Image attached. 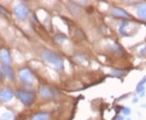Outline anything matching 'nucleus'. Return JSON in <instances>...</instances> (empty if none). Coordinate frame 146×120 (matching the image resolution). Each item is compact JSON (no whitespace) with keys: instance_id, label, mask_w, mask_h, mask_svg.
I'll list each match as a JSON object with an SVG mask.
<instances>
[{"instance_id":"obj_13","label":"nucleus","mask_w":146,"mask_h":120,"mask_svg":"<svg viewBox=\"0 0 146 120\" xmlns=\"http://www.w3.org/2000/svg\"><path fill=\"white\" fill-rule=\"evenodd\" d=\"M128 25V23L127 21H123L122 24L120 25L119 27V32L121 35H123V36H128L127 32H126V26Z\"/></svg>"},{"instance_id":"obj_15","label":"nucleus","mask_w":146,"mask_h":120,"mask_svg":"<svg viewBox=\"0 0 146 120\" xmlns=\"http://www.w3.org/2000/svg\"><path fill=\"white\" fill-rule=\"evenodd\" d=\"M111 51L113 53H115V54H121L123 50L121 49V47H120L119 46H118V45H113V46H111Z\"/></svg>"},{"instance_id":"obj_9","label":"nucleus","mask_w":146,"mask_h":120,"mask_svg":"<svg viewBox=\"0 0 146 120\" xmlns=\"http://www.w3.org/2000/svg\"><path fill=\"white\" fill-rule=\"evenodd\" d=\"M112 14L115 16H119V17H123V18H128L130 16L128 15V13L125 11L124 10L119 8V7H114L112 9Z\"/></svg>"},{"instance_id":"obj_16","label":"nucleus","mask_w":146,"mask_h":120,"mask_svg":"<svg viewBox=\"0 0 146 120\" xmlns=\"http://www.w3.org/2000/svg\"><path fill=\"white\" fill-rule=\"evenodd\" d=\"M13 115L9 112H6L1 116V120H12L13 119Z\"/></svg>"},{"instance_id":"obj_10","label":"nucleus","mask_w":146,"mask_h":120,"mask_svg":"<svg viewBox=\"0 0 146 120\" xmlns=\"http://www.w3.org/2000/svg\"><path fill=\"white\" fill-rule=\"evenodd\" d=\"M50 119V115L47 112H42L35 114L32 117L31 120H49Z\"/></svg>"},{"instance_id":"obj_8","label":"nucleus","mask_w":146,"mask_h":120,"mask_svg":"<svg viewBox=\"0 0 146 120\" xmlns=\"http://www.w3.org/2000/svg\"><path fill=\"white\" fill-rule=\"evenodd\" d=\"M41 96L45 99H51L54 97V93L52 89L47 86H44L41 89Z\"/></svg>"},{"instance_id":"obj_3","label":"nucleus","mask_w":146,"mask_h":120,"mask_svg":"<svg viewBox=\"0 0 146 120\" xmlns=\"http://www.w3.org/2000/svg\"><path fill=\"white\" fill-rule=\"evenodd\" d=\"M19 77L25 84H30L34 80V75L30 69L24 68L19 71Z\"/></svg>"},{"instance_id":"obj_2","label":"nucleus","mask_w":146,"mask_h":120,"mask_svg":"<svg viewBox=\"0 0 146 120\" xmlns=\"http://www.w3.org/2000/svg\"><path fill=\"white\" fill-rule=\"evenodd\" d=\"M16 95L18 98L25 106H30L34 103L36 100V95L31 91H25V90H18L16 92Z\"/></svg>"},{"instance_id":"obj_5","label":"nucleus","mask_w":146,"mask_h":120,"mask_svg":"<svg viewBox=\"0 0 146 120\" xmlns=\"http://www.w3.org/2000/svg\"><path fill=\"white\" fill-rule=\"evenodd\" d=\"M14 97L13 91L9 88H3L0 89V100L3 102H9Z\"/></svg>"},{"instance_id":"obj_12","label":"nucleus","mask_w":146,"mask_h":120,"mask_svg":"<svg viewBox=\"0 0 146 120\" xmlns=\"http://www.w3.org/2000/svg\"><path fill=\"white\" fill-rule=\"evenodd\" d=\"M69 7V10L72 13L73 15H78L80 13V8L78 6H76V4H74V3H70L69 6H68Z\"/></svg>"},{"instance_id":"obj_11","label":"nucleus","mask_w":146,"mask_h":120,"mask_svg":"<svg viewBox=\"0 0 146 120\" xmlns=\"http://www.w3.org/2000/svg\"><path fill=\"white\" fill-rule=\"evenodd\" d=\"M137 15L141 19L146 20V3H143V4H141L138 7Z\"/></svg>"},{"instance_id":"obj_6","label":"nucleus","mask_w":146,"mask_h":120,"mask_svg":"<svg viewBox=\"0 0 146 120\" xmlns=\"http://www.w3.org/2000/svg\"><path fill=\"white\" fill-rule=\"evenodd\" d=\"M0 62L3 65H9L11 63L10 52L5 47L0 48Z\"/></svg>"},{"instance_id":"obj_14","label":"nucleus","mask_w":146,"mask_h":120,"mask_svg":"<svg viewBox=\"0 0 146 120\" xmlns=\"http://www.w3.org/2000/svg\"><path fill=\"white\" fill-rule=\"evenodd\" d=\"M54 39H55V42H57V43H59V44H61V43H63L66 39H67V37L64 35V34H62V33H58L57 34L55 37H54Z\"/></svg>"},{"instance_id":"obj_18","label":"nucleus","mask_w":146,"mask_h":120,"mask_svg":"<svg viewBox=\"0 0 146 120\" xmlns=\"http://www.w3.org/2000/svg\"><path fill=\"white\" fill-rule=\"evenodd\" d=\"M123 113L125 115H128L131 114V109L130 108H127V107H126L124 108L123 110Z\"/></svg>"},{"instance_id":"obj_7","label":"nucleus","mask_w":146,"mask_h":120,"mask_svg":"<svg viewBox=\"0 0 146 120\" xmlns=\"http://www.w3.org/2000/svg\"><path fill=\"white\" fill-rule=\"evenodd\" d=\"M1 70L3 71L5 77H7L11 81L15 80V78H16L15 77V73H14L12 68H11L9 65H3L2 68H1Z\"/></svg>"},{"instance_id":"obj_4","label":"nucleus","mask_w":146,"mask_h":120,"mask_svg":"<svg viewBox=\"0 0 146 120\" xmlns=\"http://www.w3.org/2000/svg\"><path fill=\"white\" fill-rule=\"evenodd\" d=\"M14 12L16 17L21 21L26 20L29 16V9L24 3H19L18 5H16L14 9Z\"/></svg>"},{"instance_id":"obj_17","label":"nucleus","mask_w":146,"mask_h":120,"mask_svg":"<svg viewBox=\"0 0 146 120\" xmlns=\"http://www.w3.org/2000/svg\"><path fill=\"white\" fill-rule=\"evenodd\" d=\"M111 72L115 76H123L126 73L125 71L123 70H119V69H113L111 70Z\"/></svg>"},{"instance_id":"obj_19","label":"nucleus","mask_w":146,"mask_h":120,"mask_svg":"<svg viewBox=\"0 0 146 120\" xmlns=\"http://www.w3.org/2000/svg\"><path fill=\"white\" fill-rule=\"evenodd\" d=\"M146 82V77H145V78L143 79L142 80H141V82L139 83V84H138V87H141V86H144V84Z\"/></svg>"},{"instance_id":"obj_20","label":"nucleus","mask_w":146,"mask_h":120,"mask_svg":"<svg viewBox=\"0 0 146 120\" xmlns=\"http://www.w3.org/2000/svg\"><path fill=\"white\" fill-rule=\"evenodd\" d=\"M128 120H130V119H128Z\"/></svg>"},{"instance_id":"obj_1","label":"nucleus","mask_w":146,"mask_h":120,"mask_svg":"<svg viewBox=\"0 0 146 120\" xmlns=\"http://www.w3.org/2000/svg\"><path fill=\"white\" fill-rule=\"evenodd\" d=\"M42 58L46 62L53 65L55 68L57 69L63 68V62L62 58L54 52H52L50 50H45L42 52Z\"/></svg>"}]
</instances>
